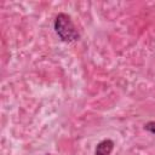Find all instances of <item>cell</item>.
I'll list each match as a JSON object with an SVG mask.
<instances>
[{"label": "cell", "instance_id": "obj_4", "mask_svg": "<svg viewBox=\"0 0 155 155\" xmlns=\"http://www.w3.org/2000/svg\"><path fill=\"white\" fill-rule=\"evenodd\" d=\"M46 155H48V154H46Z\"/></svg>", "mask_w": 155, "mask_h": 155}, {"label": "cell", "instance_id": "obj_1", "mask_svg": "<svg viewBox=\"0 0 155 155\" xmlns=\"http://www.w3.org/2000/svg\"><path fill=\"white\" fill-rule=\"evenodd\" d=\"M54 31L58 35V38L67 44L78 41L80 39V34L71 21L70 16L67 13H58L54 19Z\"/></svg>", "mask_w": 155, "mask_h": 155}, {"label": "cell", "instance_id": "obj_2", "mask_svg": "<svg viewBox=\"0 0 155 155\" xmlns=\"http://www.w3.org/2000/svg\"><path fill=\"white\" fill-rule=\"evenodd\" d=\"M113 149L114 142L111 139H103L97 144L94 149V155H110Z\"/></svg>", "mask_w": 155, "mask_h": 155}, {"label": "cell", "instance_id": "obj_3", "mask_svg": "<svg viewBox=\"0 0 155 155\" xmlns=\"http://www.w3.org/2000/svg\"><path fill=\"white\" fill-rule=\"evenodd\" d=\"M144 130L155 134V121H149V122L144 124Z\"/></svg>", "mask_w": 155, "mask_h": 155}]
</instances>
